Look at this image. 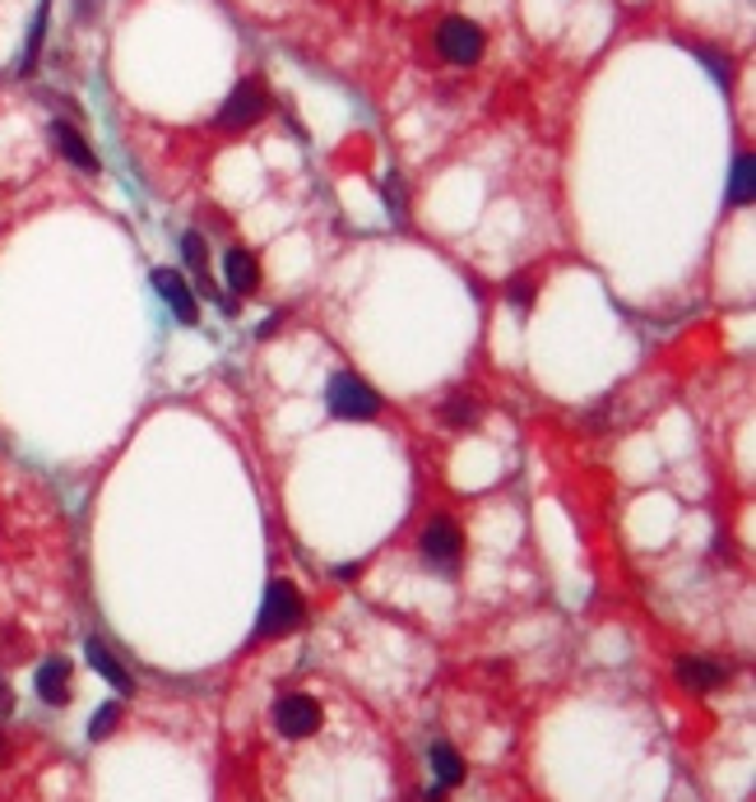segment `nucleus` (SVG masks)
Returning <instances> with one entry per match:
<instances>
[{
    "label": "nucleus",
    "mask_w": 756,
    "mask_h": 802,
    "mask_svg": "<svg viewBox=\"0 0 756 802\" xmlns=\"http://www.w3.org/2000/svg\"><path fill=\"white\" fill-rule=\"evenodd\" d=\"M325 404H330V413L335 418H344V422H367V418H376L386 404H381V394H376L363 376H353V371H339V376H330V386H325Z\"/></svg>",
    "instance_id": "nucleus-1"
},
{
    "label": "nucleus",
    "mask_w": 756,
    "mask_h": 802,
    "mask_svg": "<svg viewBox=\"0 0 756 802\" xmlns=\"http://www.w3.org/2000/svg\"><path fill=\"white\" fill-rule=\"evenodd\" d=\"M302 621V594L293 589V581H270L264 589V608H260V621H256V636H288L298 631Z\"/></svg>",
    "instance_id": "nucleus-2"
},
{
    "label": "nucleus",
    "mask_w": 756,
    "mask_h": 802,
    "mask_svg": "<svg viewBox=\"0 0 756 802\" xmlns=\"http://www.w3.org/2000/svg\"><path fill=\"white\" fill-rule=\"evenodd\" d=\"M436 52H441V61H451V65H474L483 56V29L474 24V19H464V14L441 19Z\"/></svg>",
    "instance_id": "nucleus-3"
},
{
    "label": "nucleus",
    "mask_w": 756,
    "mask_h": 802,
    "mask_svg": "<svg viewBox=\"0 0 756 802\" xmlns=\"http://www.w3.org/2000/svg\"><path fill=\"white\" fill-rule=\"evenodd\" d=\"M321 724H325V709L316 696H283L274 705V728L283 738H311Z\"/></svg>",
    "instance_id": "nucleus-4"
},
{
    "label": "nucleus",
    "mask_w": 756,
    "mask_h": 802,
    "mask_svg": "<svg viewBox=\"0 0 756 802\" xmlns=\"http://www.w3.org/2000/svg\"><path fill=\"white\" fill-rule=\"evenodd\" d=\"M422 556H428L436 571H455L460 556H464V529L455 520H432L422 529Z\"/></svg>",
    "instance_id": "nucleus-5"
},
{
    "label": "nucleus",
    "mask_w": 756,
    "mask_h": 802,
    "mask_svg": "<svg viewBox=\"0 0 756 802\" xmlns=\"http://www.w3.org/2000/svg\"><path fill=\"white\" fill-rule=\"evenodd\" d=\"M264 107H270V98H264V88L256 79H241L233 88V98L224 102V111H218V126L224 130H247L264 117Z\"/></svg>",
    "instance_id": "nucleus-6"
},
{
    "label": "nucleus",
    "mask_w": 756,
    "mask_h": 802,
    "mask_svg": "<svg viewBox=\"0 0 756 802\" xmlns=\"http://www.w3.org/2000/svg\"><path fill=\"white\" fill-rule=\"evenodd\" d=\"M153 288H159V297L172 306V316L182 325H199V302H195V288L176 274V270H153Z\"/></svg>",
    "instance_id": "nucleus-7"
},
{
    "label": "nucleus",
    "mask_w": 756,
    "mask_h": 802,
    "mask_svg": "<svg viewBox=\"0 0 756 802\" xmlns=\"http://www.w3.org/2000/svg\"><path fill=\"white\" fill-rule=\"evenodd\" d=\"M84 654H88V663H94L98 673H102V682H112V686H117L121 701H126V696H136V678L126 673V663H121L112 650H107V644H102L98 636H94V640H84Z\"/></svg>",
    "instance_id": "nucleus-8"
},
{
    "label": "nucleus",
    "mask_w": 756,
    "mask_h": 802,
    "mask_svg": "<svg viewBox=\"0 0 756 802\" xmlns=\"http://www.w3.org/2000/svg\"><path fill=\"white\" fill-rule=\"evenodd\" d=\"M224 279L233 288V297H251L256 288H260V264H256V256L241 251V247H228V256H224Z\"/></svg>",
    "instance_id": "nucleus-9"
},
{
    "label": "nucleus",
    "mask_w": 756,
    "mask_h": 802,
    "mask_svg": "<svg viewBox=\"0 0 756 802\" xmlns=\"http://www.w3.org/2000/svg\"><path fill=\"white\" fill-rule=\"evenodd\" d=\"M182 256H186V264L195 270V283H199V288H209V293L224 302V306H237V297L218 293L214 279H209V247H205V237H199V232H186V237H182Z\"/></svg>",
    "instance_id": "nucleus-10"
},
{
    "label": "nucleus",
    "mask_w": 756,
    "mask_h": 802,
    "mask_svg": "<svg viewBox=\"0 0 756 802\" xmlns=\"http://www.w3.org/2000/svg\"><path fill=\"white\" fill-rule=\"evenodd\" d=\"M37 696L47 705H65L71 701V663L65 659H47L37 668Z\"/></svg>",
    "instance_id": "nucleus-11"
},
{
    "label": "nucleus",
    "mask_w": 756,
    "mask_h": 802,
    "mask_svg": "<svg viewBox=\"0 0 756 802\" xmlns=\"http://www.w3.org/2000/svg\"><path fill=\"white\" fill-rule=\"evenodd\" d=\"M52 136H56V149H61L65 159H71L79 172H98V153L88 149V140L79 136V130H75L71 121H56V126H52Z\"/></svg>",
    "instance_id": "nucleus-12"
},
{
    "label": "nucleus",
    "mask_w": 756,
    "mask_h": 802,
    "mask_svg": "<svg viewBox=\"0 0 756 802\" xmlns=\"http://www.w3.org/2000/svg\"><path fill=\"white\" fill-rule=\"evenodd\" d=\"M432 774H436V784L441 789H460L464 784V774H469V766H464V756L451 747V743H432Z\"/></svg>",
    "instance_id": "nucleus-13"
},
{
    "label": "nucleus",
    "mask_w": 756,
    "mask_h": 802,
    "mask_svg": "<svg viewBox=\"0 0 756 802\" xmlns=\"http://www.w3.org/2000/svg\"><path fill=\"white\" fill-rule=\"evenodd\" d=\"M728 673L715 659H678V682L692 686V692H715Z\"/></svg>",
    "instance_id": "nucleus-14"
},
{
    "label": "nucleus",
    "mask_w": 756,
    "mask_h": 802,
    "mask_svg": "<svg viewBox=\"0 0 756 802\" xmlns=\"http://www.w3.org/2000/svg\"><path fill=\"white\" fill-rule=\"evenodd\" d=\"M752 191H756V163H752V153H738L728 172V209L752 205Z\"/></svg>",
    "instance_id": "nucleus-15"
},
{
    "label": "nucleus",
    "mask_w": 756,
    "mask_h": 802,
    "mask_svg": "<svg viewBox=\"0 0 756 802\" xmlns=\"http://www.w3.org/2000/svg\"><path fill=\"white\" fill-rule=\"evenodd\" d=\"M441 422H451V427H474L478 422V404L469 394H451L446 404H441Z\"/></svg>",
    "instance_id": "nucleus-16"
},
{
    "label": "nucleus",
    "mask_w": 756,
    "mask_h": 802,
    "mask_svg": "<svg viewBox=\"0 0 756 802\" xmlns=\"http://www.w3.org/2000/svg\"><path fill=\"white\" fill-rule=\"evenodd\" d=\"M117 724H121V701H107L98 715H94V724H88V738L94 743H107L117 733Z\"/></svg>",
    "instance_id": "nucleus-17"
},
{
    "label": "nucleus",
    "mask_w": 756,
    "mask_h": 802,
    "mask_svg": "<svg viewBox=\"0 0 756 802\" xmlns=\"http://www.w3.org/2000/svg\"><path fill=\"white\" fill-rule=\"evenodd\" d=\"M506 297H510V306L525 311V306L539 302V283H533L529 274H516V279H510V288H506Z\"/></svg>",
    "instance_id": "nucleus-18"
},
{
    "label": "nucleus",
    "mask_w": 756,
    "mask_h": 802,
    "mask_svg": "<svg viewBox=\"0 0 756 802\" xmlns=\"http://www.w3.org/2000/svg\"><path fill=\"white\" fill-rule=\"evenodd\" d=\"M47 10H52V0H42V10H37V19H33V33H29V56H24V71H33V65H37V52H42V33H47Z\"/></svg>",
    "instance_id": "nucleus-19"
},
{
    "label": "nucleus",
    "mask_w": 756,
    "mask_h": 802,
    "mask_svg": "<svg viewBox=\"0 0 756 802\" xmlns=\"http://www.w3.org/2000/svg\"><path fill=\"white\" fill-rule=\"evenodd\" d=\"M14 709V692H6V682H0V715H10Z\"/></svg>",
    "instance_id": "nucleus-20"
},
{
    "label": "nucleus",
    "mask_w": 756,
    "mask_h": 802,
    "mask_svg": "<svg viewBox=\"0 0 756 802\" xmlns=\"http://www.w3.org/2000/svg\"><path fill=\"white\" fill-rule=\"evenodd\" d=\"M94 6H98V0H79V14H94Z\"/></svg>",
    "instance_id": "nucleus-21"
},
{
    "label": "nucleus",
    "mask_w": 756,
    "mask_h": 802,
    "mask_svg": "<svg viewBox=\"0 0 756 802\" xmlns=\"http://www.w3.org/2000/svg\"><path fill=\"white\" fill-rule=\"evenodd\" d=\"M6 756H10V747H6V738H0V761H6Z\"/></svg>",
    "instance_id": "nucleus-22"
}]
</instances>
